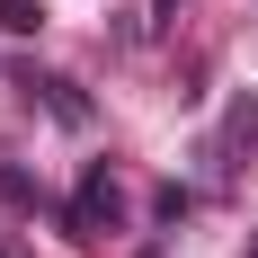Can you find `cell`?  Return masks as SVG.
<instances>
[{"label": "cell", "mask_w": 258, "mask_h": 258, "mask_svg": "<svg viewBox=\"0 0 258 258\" xmlns=\"http://www.w3.org/2000/svg\"><path fill=\"white\" fill-rule=\"evenodd\" d=\"M116 214H125V196H116V178H107V169H89V178H80V205H72L80 240H98V232H116Z\"/></svg>", "instance_id": "cell-1"}, {"label": "cell", "mask_w": 258, "mask_h": 258, "mask_svg": "<svg viewBox=\"0 0 258 258\" xmlns=\"http://www.w3.org/2000/svg\"><path fill=\"white\" fill-rule=\"evenodd\" d=\"M18 89H27V98H45L62 125H89V98H80V80H62V72H27Z\"/></svg>", "instance_id": "cell-2"}, {"label": "cell", "mask_w": 258, "mask_h": 258, "mask_svg": "<svg viewBox=\"0 0 258 258\" xmlns=\"http://www.w3.org/2000/svg\"><path fill=\"white\" fill-rule=\"evenodd\" d=\"M45 27V0H0V36H36Z\"/></svg>", "instance_id": "cell-3"}, {"label": "cell", "mask_w": 258, "mask_h": 258, "mask_svg": "<svg viewBox=\"0 0 258 258\" xmlns=\"http://www.w3.org/2000/svg\"><path fill=\"white\" fill-rule=\"evenodd\" d=\"M0 196H9V205H36V187H27V169H18V160H0Z\"/></svg>", "instance_id": "cell-4"}, {"label": "cell", "mask_w": 258, "mask_h": 258, "mask_svg": "<svg viewBox=\"0 0 258 258\" xmlns=\"http://www.w3.org/2000/svg\"><path fill=\"white\" fill-rule=\"evenodd\" d=\"M240 258H258V232H249V249H240Z\"/></svg>", "instance_id": "cell-5"}, {"label": "cell", "mask_w": 258, "mask_h": 258, "mask_svg": "<svg viewBox=\"0 0 258 258\" xmlns=\"http://www.w3.org/2000/svg\"><path fill=\"white\" fill-rule=\"evenodd\" d=\"M0 258H9V249H0Z\"/></svg>", "instance_id": "cell-6"}]
</instances>
